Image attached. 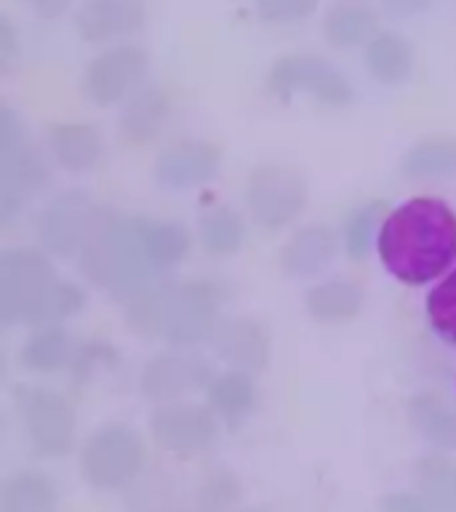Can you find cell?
Listing matches in <instances>:
<instances>
[{
  "label": "cell",
  "mask_w": 456,
  "mask_h": 512,
  "mask_svg": "<svg viewBox=\"0 0 456 512\" xmlns=\"http://www.w3.org/2000/svg\"><path fill=\"white\" fill-rule=\"evenodd\" d=\"M222 296L211 280H152L126 299V326L139 339L171 347L208 342L219 323Z\"/></svg>",
  "instance_id": "2"
},
{
  "label": "cell",
  "mask_w": 456,
  "mask_h": 512,
  "mask_svg": "<svg viewBox=\"0 0 456 512\" xmlns=\"http://www.w3.org/2000/svg\"><path fill=\"white\" fill-rule=\"evenodd\" d=\"M0 507H3V512H54L56 488L40 472H16L3 483Z\"/></svg>",
  "instance_id": "29"
},
{
  "label": "cell",
  "mask_w": 456,
  "mask_h": 512,
  "mask_svg": "<svg viewBox=\"0 0 456 512\" xmlns=\"http://www.w3.org/2000/svg\"><path fill=\"white\" fill-rule=\"evenodd\" d=\"M198 238L211 256H235L246 240L243 216L232 206L216 203L198 216Z\"/></svg>",
  "instance_id": "28"
},
{
  "label": "cell",
  "mask_w": 456,
  "mask_h": 512,
  "mask_svg": "<svg viewBox=\"0 0 456 512\" xmlns=\"http://www.w3.org/2000/svg\"><path fill=\"white\" fill-rule=\"evenodd\" d=\"M19 56V35H16V27L11 24V19H0V64L3 70H8L14 59Z\"/></svg>",
  "instance_id": "35"
},
{
  "label": "cell",
  "mask_w": 456,
  "mask_h": 512,
  "mask_svg": "<svg viewBox=\"0 0 456 512\" xmlns=\"http://www.w3.org/2000/svg\"><path fill=\"white\" fill-rule=\"evenodd\" d=\"M139 232H142L147 256L158 267V272L171 270L176 264H182L187 259V254H190V232L179 222L139 216Z\"/></svg>",
  "instance_id": "27"
},
{
  "label": "cell",
  "mask_w": 456,
  "mask_h": 512,
  "mask_svg": "<svg viewBox=\"0 0 456 512\" xmlns=\"http://www.w3.org/2000/svg\"><path fill=\"white\" fill-rule=\"evenodd\" d=\"M416 483L438 512H456V462L446 456H424L416 462Z\"/></svg>",
  "instance_id": "30"
},
{
  "label": "cell",
  "mask_w": 456,
  "mask_h": 512,
  "mask_svg": "<svg viewBox=\"0 0 456 512\" xmlns=\"http://www.w3.org/2000/svg\"><path fill=\"white\" fill-rule=\"evenodd\" d=\"M24 430L32 448L48 459H62L75 448V408L62 392L43 384H22L14 390Z\"/></svg>",
  "instance_id": "8"
},
{
  "label": "cell",
  "mask_w": 456,
  "mask_h": 512,
  "mask_svg": "<svg viewBox=\"0 0 456 512\" xmlns=\"http://www.w3.org/2000/svg\"><path fill=\"white\" fill-rule=\"evenodd\" d=\"M78 256L88 283L120 299H128L158 275L144 248L139 216L110 206H96Z\"/></svg>",
  "instance_id": "4"
},
{
  "label": "cell",
  "mask_w": 456,
  "mask_h": 512,
  "mask_svg": "<svg viewBox=\"0 0 456 512\" xmlns=\"http://www.w3.org/2000/svg\"><path fill=\"white\" fill-rule=\"evenodd\" d=\"M376 32H379V16L363 0H339L328 8L323 19V35L336 48L363 46Z\"/></svg>",
  "instance_id": "25"
},
{
  "label": "cell",
  "mask_w": 456,
  "mask_h": 512,
  "mask_svg": "<svg viewBox=\"0 0 456 512\" xmlns=\"http://www.w3.org/2000/svg\"><path fill=\"white\" fill-rule=\"evenodd\" d=\"M400 174L411 182H443L456 176V136H424L403 152Z\"/></svg>",
  "instance_id": "21"
},
{
  "label": "cell",
  "mask_w": 456,
  "mask_h": 512,
  "mask_svg": "<svg viewBox=\"0 0 456 512\" xmlns=\"http://www.w3.org/2000/svg\"><path fill=\"white\" fill-rule=\"evenodd\" d=\"M96 206L83 190L59 192L38 216L35 235L43 251L51 256H75L86 240L88 224Z\"/></svg>",
  "instance_id": "12"
},
{
  "label": "cell",
  "mask_w": 456,
  "mask_h": 512,
  "mask_svg": "<svg viewBox=\"0 0 456 512\" xmlns=\"http://www.w3.org/2000/svg\"><path fill=\"white\" fill-rule=\"evenodd\" d=\"M368 75L382 86H400L414 72V48L398 32H376L363 51Z\"/></svg>",
  "instance_id": "23"
},
{
  "label": "cell",
  "mask_w": 456,
  "mask_h": 512,
  "mask_svg": "<svg viewBox=\"0 0 456 512\" xmlns=\"http://www.w3.org/2000/svg\"><path fill=\"white\" fill-rule=\"evenodd\" d=\"M144 440L126 424H107L80 448V472L99 491L128 486L142 470Z\"/></svg>",
  "instance_id": "9"
},
{
  "label": "cell",
  "mask_w": 456,
  "mask_h": 512,
  "mask_svg": "<svg viewBox=\"0 0 456 512\" xmlns=\"http://www.w3.org/2000/svg\"><path fill=\"white\" fill-rule=\"evenodd\" d=\"M27 6H30L40 19L54 22V19H59V16H64L70 11L72 0H27Z\"/></svg>",
  "instance_id": "36"
},
{
  "label": "cell",
  "mask_w": 456,
  "mask_h": 512,
  "mask_svg": "<svg viewBox=\"0 0 456 512\" xmlns=\"http://www.w3.org/2000/svg\"><path fill=\"white\" fill-rule=\"evenodd\" d=\"M339 248H342V240L331 224H304L283 243L278 264L288 278H320L336 262Z\"/></svg>",
  "instance_id": "17"
},
{
  "label": "cell",
  "mask_w": 456,
  "mask_h": 512,
  "mask_svg": "<svg viewBox=\"0 0 456 512\" xmlns=\"http://www.w3.org/2000/svg\"><path fill=\"white\" fill-rule=\"evenodd\" d=\"M222 150L203 139H176L155 160V182L168 192H187L214 182Z\"/></svg>",
  "instance_id": "14"
},
{
  "label": "cell",
  "mask_w": 456,
  "mask_h": 512,
  "mask_svg": "<svg viewBox=\"0 0 456 512\" xmlns=\"http://www.w3.org/2000/svg\"><path fill=\"white\" fill-rule=\"evenodd\" d=\"M208 344L216 358L248 374H262L272 360L270 334L256 318H222L208 336Z\"/></svg>",
  "instance_id": "15"
},
{
  "label": "cell",
  "mask_w": 456,
  "mask_h": 512,
  "mask_svg": "<svg viewBox=\"0 0 456 512\" xmlns=\"http://www.w3.org/2000/svg\"><path fill=\"white\" fill-rule=\"evenodd\" d=\"M86 294L78 283L59 278L43 248L16 246L0 256V323L46 326L78 315Z\"/></svg>",
  "instance_id": "3"
},
{
  "label": "cell",
  "mask_w": 456,
  "mask_h": 512,
  "mask_svg": "<svg viewBox=\"0 0 456 512\" xmlns=\"http://www.w3.org/2000/svg\"><path fill=\"white\" fill-rule=\"evenodd\" d=\"M48 152L59 168L70 174H88L94 171L104 158L102 131L88 123H59L48 131Z\"/></svg>",
  "instance_id": "19"
},
{
  "label": "cell",
  "mask_w": 456,
  "mask_h": 512,
  "mask_svg": "<svg viewBox=\"0 0 456 512\" xmlns=\"http://www.w3.org/2000/svg\"><path fill=\"white\" fill-rule=\"evenodd\" d=\"M307 203H310V184L296 168L264 163L248 176V214L262 230L278 232L294 224L304 214Z\"/></svg>",
  "instance_id": "7"
},
{
  "label": "cell",
  "mask_w": 456,
  "mask_h": 512,
  "mask_svg": "<svg viewBox=\"0 0 456 512\" xmlns=\"http://www.w3.org/2000/svg\"><path fill=\"white\" fill-rule=\"evenodd\" d=\"M208 406L214 408L216 416H222L224 422L238 427L243 419L254 414L256 408V384L254 374L227 368L222 374L211 376L206 387Z\"/></svg>",
  "instance_id": "24"
},
{
  "label": "cell",
  "mask_w": 456,
  "mask_h": 512,
  "mask_svg": "<svg viewBox=\"0 0 456 512\" xmlns=\"http://www.w3.org/2000/svg\"><path fill=\"white\" fill-rule=\"evenodd\" d=\"M376 251L392 278L427 286L456 262L454 208L432 195L400 203L384 216Z\"/></svg>",
  "instance_id": "1"
},
{
  "label": "cell",
  "mask_w": 456,
  "mask_h": 512,
  "mask_svg": "<svg viewBox=\"0 0 456 512\" xmlns=\"http://www.w3.org/2000/svg\"><path fill=\"white\" fill-rule=\"evenodd\" d=\"M75 350L78 347L62 323H46L35 326V331L27 336L19 350V363L32 374H56L70 366Z\"/></svg>",
  "instance_id": "22"
},
{
  "label": "cell",
  "mask_w": 456,
  "mask_h": 512,
  "mask_svg": "<svg viewBox=\"0 0 456 512\" xmlns=\"http://www.w3.org/2000/svg\"><path fill=\"white\" fill-rule=\"evenodd\" d=\"M150 430L155 443L179 459H195L206 454L219 438L214 408L187 403V400L163 403L152 414Z\"/></svg>",
  "instance_id": "11"
},
{
  "label": "cell",
  "mask_w": 456,
  "mask_h": 512,
  "mask_svg": "<svg viewBox=\"0 0 456 512\" xmlns=\"http://www.w3.org/2000/svg\"><path fill=\"white\" fill-rule=\"evenodd\" d=\"M384 206L379 200H371V203H363L355 211H350L347 216V222H344L342 230V243L344 251L350 259L360 262V259H366L368 248L379 238V230H382L384 222Z\"/></svg>",
  "instance_id": "31"
},
{
  "label": "cell",
  "mask_w": 456,
  "mask_h": 512,
  "mask_svg": "<svg viewBox=\"0 0 456 512\" xmlns=\"http://www.w3.org/2000/svg\"><path fill=\"white\" fill-rule=\"evenodd\" d=\"M51 179L43 152L32 144L22 115L0 107V216L11 219L38 195Z\"/></svg>",
  "instance_id": "5"
},
{
  "label": "cell",
  "mask_w": 456,
  "mask_h": 512,
  "mask_svg": "<svg viewBox=\"0 0 456 512\" xmlns=\"http://www.w3.org/2000/svg\"><path fill=\"white\" fill-rule=\"evenodd\" d=\"M363 304H366L363 288L355 280L342 278V275L318 280L304 294V307L310 312V318L323 323V326L350 323V320H355L363 312Z\"/></svg>",
  "instance_id": "20"
},
{
  "label": "cell",
  "mask_w": 456,
  "mask_h": 512,
  "mask_svg": "<svg viewBox=\"0 0 456 512\" xmlns=\"http://www.w3.org/2000/svg\"><path fill=\"white\" fill-rule=\"evenodd\" d=\"M264 86L283 104H291L296 96H310L326 107H347L352 102L350 80L315 54H286L275 59Z\"/></svg>",
  "instance_id": "6"
},
{
  "label": "cell",
  "mask_w": 456,
  "mask_h": 512,
  "mask_svg": "<svg viewBox=\"0 0 456 512\" xmlns=\"http://www.w3.org/2000/svg\"><path fill=\"white\" fill-rule=\"evenodd\" d=\"M147 24L144 0H83L75 14V30L80 40L91 46L118 43Z\"/></svg>",
  "instance_id": "16"
},
{
  "label": "cell",
  "mask_w": 456,
  "mask_h": 512,
  "mask_svg": "<svg viewBox=\"0 0 456 512\" xmlns=\"http://www.w3.org/2000/svg\"><path fill=\"white\" fill-rule=\"evenodd\" d=\"M171 118V96L163 86H142L123 102L118 118L120 139L131 147L155 142Z\"/></svg>",
  "instance_id": "18"
},
{
  "label": "cell",
  "mask_w": 456,
  "mask_h": 512,
  "mask_svg": "<svg viewBox=\"0 0 456 512\" xmlns=\"http://www.w3.org/2000/svg\"><path fill=\"white\" fill-rule=\"evenodd\" d=\"M382 512H438V510H435L424 496L395 491V494H387L382 499Z\"/></svg>",
  "instance_id": "34"
},
{
  "label": "cell",
  "mask_w": 456,
  "mask_h": 512,
  "mask_svg": "<svg viewBox=\"0 0 456 512\" xmlns=\"http://www.w3.org/2000/svg\"><path fill=\"white\" fill-rule=\"evenodd\" d=\"M427 318L443 342L456 344V267L427 296Z\"/></svg>",
  "instance_id": "32"
},
{
  "label": "cell",
  "mask_w": 456,
  "mask_h": 512,
  "mask_svg": "<svg viewBox=\"0 0 456 512\" xmlns=\"http://www.w3.org/2000/svg\"><path fill=\"white\" fill-rule=\"evenodd\" d=\"M150 70V54L136 43H115L91 59L83 70V94L96 107L126 102L144 86Z\"/></svg>",
  "instance_id": "10"
},
{
  "label": "cell",
  "mask_w": 456,
  "mask_h": 512,
  "mask_svg": "<svg viewBox=\"0 0 456 512\" xmlns=\"http://www.w3.org/2000/svg\"><path fill=\"white\" fill-rule=\"evenodd\" d=\"M211 368L203 358L184 352V347L174 350H163L152 355L144 363L142 374H139V390L144 398L155 400V403H174L184 392L208 387L211 382Z\"/></svg>",
  "instance_id": "13"
},
{
  "label": "cell",
  "mask_w": 456,
  "mask_h": 512,
  "mask_svg": "<svg viewBox=\"0 0 456 512\" xmlns=\"http://www.w3.org/2000/svg\"><path fill=\"white\" fill-rule=\"evenodd\" d=\"M408 422L432 446L456 451V411L435 392H419L408 400Z\"/></svg>",
  "instance_id": "26"
},
{
  "label": "cell",
  "mask_w": 456,
  "mask_h": 512,
  "mask_svg": "<svg viewBox=\"0 0 456 512\" xmlns=\"http://www.w3.org/2000/svg\"><path fill=\"white\" fill-rule=\"evenodd\" d=\"M382 6L392 16H416L430 11L432 0H382Z\"/></svg>",
  "instance_id": "37"
},
{
  "label": "cell",
  "mask_w": 456,
  "mask_h": 512,
  "mask_svg": "<svg viewBox=\"0 0 456 512\" xmlns=\"http://www.w3.org/2000/svg\"><path fill=\"white\" fill-rule=\"evenodd\" d=\"M320 0H256V16L267 24L307 22L318 11Z\"/></svg>",
  "instance_id": "33"
}]
</instances>
